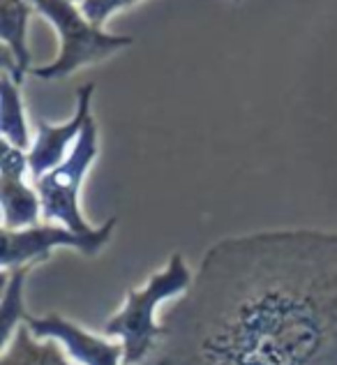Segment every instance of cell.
<instances>
[{"label": "cell", "mask_w": 337, "mask_h": 365, "mask_svg": "<svg viewBox=\"0 0 337 365\" xmlns=\"http://www.w3.org/2000/svg\"><path fill=\"white\" fill-rule=\"evenodd\" d=\"M95 83H83L76 88V111L74 116L63 125H51L44 118H37L35 123V137L33 146L28 150V162H31V176L37 180L44 176L46 171H51L61 162L70 155L76 139L83 132V125L88 120L90 102H93Z\"/></svg>", "instance_id": "obj_7"}, {"label": "cell", "mask_w": 337, "mask_h": 365, "mask_svg": "<svg viewBox=\"0 0 337 365\" xmlns=\"http://www.w3.org/2000/svg\"><path fill=\"white\" fill-rule=\"evenodd\" d=\"M26 326L37 338L61 342L67 356L76 365H125V347L120 340H111L104 333L98 335L85 331L83 326L58 312L44 317L28 314Z\"/></svg>", "instance_id": "obj_6"}, {"label": "cell", "mask_w": 337, "mask_h": 365, "mask_svg": "<svg viewBox=\"0 0 337 365\" xmlns=\"http://www.w3.org/2000/svg\"><path fill=\"white\" fill-rule=\"evenodd\" d=\"M195 273L190 271L185 257L173 252L169 262L155 271L139 289L125 294L123 305L104 322L102 333L123 342L125 365H141L152 351H157L165 338V324L157 319L162 303L176 301L190 292Z\"/></svg>", "instance_id": "obj_2"}, {"label": "cell", "mask_w": 337, "mask_h": 365, "mask_svg": "<svg viewBox=\"0 0 337 365\" xmlns=\"http://www.w3.org/2000/svg\"><path fill=\"white\" fill-rule=\"evenodd\" d=\"M35 12L31 0H0V40L16 61V83L33 70L31 49H28V19Z\"/></svg>", "instance_id": "obj_8"}, {"label": "cell", "mask_w": 337, "mask_h": 365, "mask_svg": "<svg viewBox=\"0 0 337 365\" xmlns=\"http://www.w3.org/2000/svg\"><path fill=\"white\" fill-rule=\"evenodd\" d=\"M100 153L98 123L90 116L83 125V132L76 139L61 165L46 171L35 180V190L42 201V220L74 229V232H93V225L81 210V187L88 169Z\"/></svg>", "instance_id": "obj_4"}, {"label": "cell", "mask_w": 337, "mask_h": 365, "mask_svg": "<svg viewBox=\"0 0 337 365\" xmlns=\"http://www.w3.org/2000/svg\"><path fill=\"white\" fill-rule=\"evenodd\" d=\"M0 134H3V141H9L21 150H31L33 146L21 88L7 72H3V79H0Z\"/></svg>", "instance_id": "obj_11"}, {"label": "cell", "mask_w": 337, "mask_h": 365, "mask_svg": "<svg viewBox=\"0 0 337 365\" xmlns=\"http://www.w3.org/2000/svg\"><path fill=\"white\" fill-rule=\"evenodd\" d=\"M134 3H139V0H83L79 7L95 26L102 28L107 24L109 16H113L115 12H120L125 7H132Z\"/></svg>", "instance_id": "obj_13"}, {"label": "cell", "mask_w": 337, "mask_h": 365, "mask_svg": "<svg viewBox=\"0 0 337 365\" xmlns=\"http://www.w3.org/2000/svg\"><path fill=\"white\" fill-rule=\"evenodd\" d=\"M72 3H79V5H81V3H83V0H72Z\"/></svg>", "instance_id": "obj_14"}, {"label": "cell", "mask_w": 337, "mask_h": 365, "mask_svg": "<svg viewBox=\"0 0 337 365\" xmlns=\"http://www.w3.org/2000/svg\"><path fill=\"white\" fill-rule=\"evenodd\" d=\"M162 324L148 365H337V234L217 241Z\"/></svg>", "instance_id": "obj_1"}, {"label": "cell", "mask_w": 337, "mask_h": 365, "mask_svg": "<svg viewBox=\"0 0 337 365\" xmlns=\"http://www.w3.org/2000/svg\"><path fill=\"white\" fill-rule=\"evenodd\" d=\"M31 3L61 37V53L56 56V61L31 70L44 81L65 79L85 65L100 63L120 49H128L134 42L130 35H113L102 31L72 0H31Z\"/></svg>", "instance_id": "obj_3"}, {"label": "cell", "mask_w": 337, "mask_h": 365, "mask_svg": "<svg viewBox=\"0 0 337 365\" xmlns=\"http://www.w3.org/2000/svg\"><path fill=\"white\" fill-rule=\"evenodd\" d=\"M0 365H76L61 342L37 338L24 324L16 329L12 340L3 344Z\"/></svg>", "instance_id": "obj_9"}, {"label": "cell", "mask_w": 337, "mask_h": 365, "mask_svg": "<svg viewBox=\"0 0 337 365\" xmlns=\"http://www.w3.org/2000/svg\"><path fill=\"white\" fill-rule=\"evenodd\" d=\"M115 217L107 220L93 232H74V229L56 222H37L26 229H3V271L21 266H37L49 262L53 250L70 247L83 257L100 255L111 241Z\"/></svg>", "instance_id": "obj_5"}, {"label": "cell", "mask_w": 337, "mask_h": 365, "mask_svg": "<svg viewBox=\"0 0 337 365\" xmlns=\"http://www.w3.org/2000/svg\"><path fill=\"white\" fill-rule=\"evenodd\" d=\"M234 3H240V0H234Z\"/></svg>", "instance_id": "obj_15"}, {"label": "cell", "mask_w": 337, "mask_h": 365, "mask_svg": "<svg viewBox=\"0 0 337 365\" xmlns=\"http://www.w3.org/2000/svg\"><path fill=\"white\" fill-rule=\"evenodd\" d=\"M0 208H3V229H26L40 222L42 201L37 190L26 178L0 176Z\"/></svg>", "instance_id": "obj_10"}, {"label": "cell", "mask_w": 337, "mask_h": 365, "mask_svg": "<svg viewBox=\"0 0 337 365\" xmlns=\"http://www.w3.org/2000/svg\"><path fill=\"white\" fill-rule=\"evenodd\" d=\"M35 266H21L12 271H3V296H0V322H3V344L12 340L16 329H21L28 319L24 289L26 280Z\"/></svg>", "instance_id": "obj_12"}]
</instances>
